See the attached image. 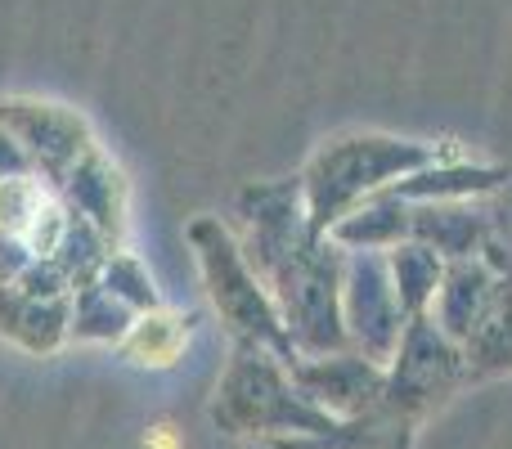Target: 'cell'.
<instances>
[{
    "label": "cell",
    "mask_w": 512,
    "mask_h": 449,
    "mask_svg": "<svg viewBox=\"0 0 512 449\" xmlns=\"http://www.w3.org/2000/svg\"><path fill=\"white\" fill-rule=\"evenodd\" d=\"M239 216L248 238H239L252 270L270 288L288 337L297 351H342L346 319H342V283L346 252L328 234H315L301 207V185H252L239 194Z\"/></svg>",
    "instance_id": "6da1fadb"
},
{
    "label": "cell",
    "mask_w": 512,
    "mask_h": 449,
    "mask_svg": "<svg viewBox=\"0 0 512 449\" xmlns=\"http://www.w3.org/2000/svg\"><path fill=\"white\" fill-rule=\"evenodd\" d=\"M445 153L450 149H441V144L396 140V135H378V131H355V135L328 140L297 176L310 229L315 234H333V225L342 216H351L355 207L369 203L382 189H391L396 180L432 167Z\"/></svg>",
    "instance_id": "7a4b0ae2"
},
{
    "label": "cell",
    "mask_w": 512,
    "mask_h": 449,
    "mask_svg": "<svg viewBox=\"0 0 512 449\" xmlns=\"http://www.w3.org/2000/svg\"><path fill=\"white\" fill-rule=\"evenodd\" d=\"M185 238H189V247H194L198 274H203V292L216 315L225 319V328H230L243 346L279 355L283 364L301 360V351L292 346L288 324H283L270 288H265L261 274L252 270L248 252H243V243L230 234V225H225L221 216H198V221H189Z\"/></svg>",
    "instance_id": "3957f363"
},
{
    "label": "cell",
    "mask_w": 512,
    "mask_h": 449,
    "mask_svg": "<svg viewBox=\"0 0 512 449\" xmlns=\"http://www.w3.org/2000/svg\"><path fill=\"white\" fill-rule=\"evenodd\" d=\"M216 423H225L234 436H283L301 432L315 441H346L355 432L351 423L324 414L315 400L301 396L292 382V369L270 351L243 346L216 391Z\"/></svg>",
    "instance_id": "277c9868"
},
{
    "label": "cell",
    "mask_w": 512,
    "mask_h": 449,
    "mask_svg": "<svg viewBox=\"0 0 512 449\" xmlns=\"http://www.w3.org/2000/svg\"><path fill=\"white\" fill-rule=\"evenodd\" d=\"M0 337L32 355L59 351L72 337V279L54 261H32L0 283Z\"/></svg>",
    "instance_id": "5b68a950"
},
{
    "label": "cell",
    "mask_w": 512,
    "mask_h": 449,
    "mask_svg": "<svg viewBox=\"0 0 512 449\" xmlns=\"http://www.w3.org/2000/svg\"><path fill=\"white\" fill-rule=\"evenodd\" d=\"M0 126L23 144L32 167L50 185H59L90 149H99L86 117L68 104H50V99H32V95L0 99Z\"/></svg>",
    "instance_id": "8992f818"
},
{
    "label": "cell",
    "mask_w": 512,
    "mask_h": 449,
    "mask_svg": "<svg viewBox=\"0 0 512 449\" xmlns=\"http://www.w3.org/2000/svg\"><path fill=\"white\" fill-rule=\"evenodd\" d=\"M189 328H194V319L171 306L140 310V315L131 319V328L122 333L117 351H122V360L135 364V369H171V364H180V355H185V346H189Z\"/></svg>",
    "instance_id": "52a82bcc"
},
{
    "label": "cell",
    "mask_w": 512,
    "mask_h": 449,
    "mask_svg": "<svg viewBox=\"0 0 512 449\" xmlns=\"http://www.w3.org/2000/svg\"><path fill=\"white\" fill-rule=\"evenodd\" d=\"M472 378H495V373H512V261L499 279V297L490 306L486 324L477 328L468 346H463Z\"/></svg>",
    "instance_id": "ba28073f"
},
{
    "label": "cell",
    "mask_w": 512,
    "mask_h": 449,
    "mask_svg": "<svg viewBox=\"0 0 512 449\" xmlns=\"http://www.w3.org/2000/svg\"><path fill=\"white\" fill-rule=\"evenodd\" d=\"M95 279L104 283V288L113 292L126 310H135V315H140V310L162 306L158 288H153V274L144 270V261L135 252H126V247H113V252H108V261L99 265Z\"/></svg>",
    "instance_id": "9c48e42d"
},
{
    "label": "cell",
    "mask_w": 512,
    "mask_h": 449,
    "mask_svg": "<svg viewBox=\"0 0 512 449\" xmlns=\"http://www.w3.org/2000/svg\"><path fill=\"white\" fill-rule=\"evenodd\" d=\"M144 449H185V441H180V432H176V423H153V427H144Z\"/></svg>",
    "instance_id": "30bf717a"
}]
</instances>
